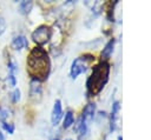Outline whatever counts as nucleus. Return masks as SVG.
Instances as JSON below:
<instances>
[{
    "mask_svg": "<svg viewBox=\"0 0 151 140\" xmlns=\"http://www.w3.org/2000/svg\"><path fill=\"white\" fill-rule=\"evenodd\" d=\"M53 140H59V139H53Z\"/></svg>",
    "mask_w": 151,
    "mask_h": 140,
    "instance_id": "19",
    "label": "nucleus"
},
{
    "mask_svg": "<svg viewBox=\"0 0 151 140\" xmlns=\"http://www.w3.org/2000/svg\"><path fill=\"white\" fill-rule=\"evenodd\" d=\"M5 29H6V21H5V19L0 15V35L5 32Z\"/></svg>",
    "mask_w": 151,
    "mask_h": 140,
    "instance_id": "13",
    "label": "nucleus"
},
{
    "mask_svg": "<svg viewBox=\"0 0 151 140\" xmlns=\"http://www.w3.org/2000/svg\"><path fill=\"white\" fill-rule=\"evenodd\" d=\"M32 7H33V2L32 1H21L20 5H19V11L22 14H27V13L31 12Z\"/></svg>",
    "mask_w": 151,
    "mask_h": 140,
    "instance_id": "10",
    "label": "nucleus"
},
{
    "mask_svg": "<svg viewBox=\"0 0 151 140\" xmlns=\"http://www.w3.org/2000/svg\"><path fill=\"white\" fill-rule=\"evenodd\" d=\"M94 111H96V106L94 104H88L86 105V107L84 108L83 111V115H81V121L86 122V124H90L91 120L93 119V115H94Z\"/></svg>",
    "mask_w": 151,
    "mask_h": 140,
    "instance_id": "6",
    "label": "nucleus"
},
{
    "mask_svg": "<svg viewBox=\"0 0 151 140\" xmlns=\"http://www.w3.org/2000/svg\"><path fill=\"white\" fill-rule=\"evenodd\" d=\"M63 116V108H61V102L60 100H55L54 102V106H53V109H52V115H51V120H52V124L55 126L58 125V122L60 121Z\"/></svg>",
    "mask_w": 151,
    "mask_h": 140,
    "instance_id": "5",
    "label": "nucleus"
},
{
    "mask_svg": "<svg viewBox=\"0 0 151 140\" xmlns=\"http://www.w3.org/2000/svg\"><path fill=\"white\" fill-rule=\"evenodd\" d=\"M118 140H123V139H122V136H119V138H118Z\"/></svg>",
    "mask_w": 151,
    "mask_h": 140,
    "instance_id": "18",
    "label": "nucleus"
},
{
    "mask_svg": "<svg viewBox=\"0 0 151 140\" xmlns=\"http://www.w3.org/2000/svg\"><path fill=\"white\" fill-rule=\"evenodd\" d=\"M74 121V118H73V113L71 111H67L66 114H65V119H64V124H63V127L64 128H68Z\"/></svg>",
    "mask_w": 151,
    "mask_h": 140,
    "instance_id": "12",
    "label": "nucleus"
},
{
    "mask_svg": "<svg viewBox=\"0 0 151 140\" xmlns=\"http://www.w3.org/2000/svg\"><path fill=\"white\" fill-rule=\"evenodd\" d=\"M7 116H8V112H7L6 109H1V111H0V120L4 121Z\"/></svg>",
    "mask_w": 151,
    "mask_h": 140,
    "instance_id": "16",
    "label": "nucleus"
},
{
    "mask_svg": "<svg viewBox=\"0 0 151 140\" xmlns=\"http://www.w3.org/2000/svg\"><path fill=\"white\" fill-rule=\"evenodd\" d=\"M118 112H119V102L116 101L112 106V115H111V129H114V122L118 116Z\"/></svg>",
    "mask_w": 151,
    "mask_h": 140,
    "instance_id": "11",
    "label": "nucleus"
},
{
    "mask_svg": "<svg viewBox=\"0 0 151 140\" xmlns=\"http://www.w3.org/2000/svg\"><path fill=\"white\" fill-rule=\"evenodd\" d=\"M28 42H27V39L24 36V35H19V36H15L12 41V47L14 49H22L25 47H27Z\"/></svg>",
    "mask_w": 151,
    "mask_h": 140,
    "instance_id": "7",
    "label": "nucleus"
},
{
    "mask_svg": "<svg viewBox=\"0 0 151 140\" xmlns=\"http://www.w3.org/2000/svg\"><path fill=\"white\" fill-rule=\"evenodd\" d=\"M4 128H5L8 133H11V134L14 132V126H13L12 124H8V125H7L6 122H4Z\"/></svg>",
    "mask_w": 151,
    "mask_h": 140,
    "instance_id": "14",
    "label": "nucleus"
},
{
    "mask_svg": "<svg viewBox=\"0 0 151 140\" xmlns=\"http://www.w3.org/2000/svg\"><path fill=\"white\" fill-rule=\"evenodd\" d=\"M93 61V56L92 55H81L79 58H77L73 62H72V66H71V71H70V74H71V78L72 79H76L79 74H81L83 72H85L88 67V65Z\"/></svg>",
    "mask_w": 151,
    "mask_h": 140,
    "instance_id": "3",
    "label": "nucleus"
},
{
    "mask_svg": "<svg viewBox=\"0 0 151 140\" xmlns=\"http://www.w3.org/2000/svg\"><path fill=\"white\" fill-rule=\"evenodd\" d=\"M29 94H31L32 96H33V95H40V94H41V86H40V81H39V80L32 79Z\"/></svg>",
    "mask_w": 151,
    "mask_h": 140,
    "instance_id": "9",
    "label": "nucleus"
},
{
    "mask_svg": "<svg viewBox=\"0 0 151 140\" xmlns=\"http://www.w3.org/2000/svg\"><path fill=\"white\" fill-rule=\"evenodd\" d=\"M113 46H114V39H112V40H110L106 45H105V47L103 48V52H101V58L103 59H109V56L112 54V52H113Z\"/></svg>",
    "mask_w": 151,
    "mask_h": 140,
    "instance_id": "8",
    "label": "nucleus"
},
{
    "mask_svg": "<svg viewBox=\"0 0 151 140\" xmlns=\"http://www.w3.org/2000/svg\"><path fill=\"white\" fill-rule=\"evenodd\" d=\"M0 140H5V138H4V134L0 132Z\"/></svg>",
    "mask_w": 151,
    "mask_h": 140,
    "instance_id": "17",
    "label": "nucleus"
},
{
    "mask_svg": "<svg viewBox=\"0 0 151 140\" xmlns=\"http://www.w3.org/2000/svg\"><path fill=\"white\" fill-rule=\"evenodd\" d=\"M51 62L48 54L41 47H34L27 58V69L29 75L35 80H44L50 73Z\"/></svg>",
    "mask_w": 151,
    "mask_h": 140,
    "instance_id": "1",
    "label": "nucleus"
},
{
    "mask_svg": "<svg viewBox=\"0 0 151 140\" xmlns=\"http://www.w3.org/2000/svg\"><path fill=\"white\" fill-rule=\"evenodd\" d=\"M19 99H20V91L15 89L14 93H13V101L17 102V101H19Z\"/></svg>",
    "mask_w": 151,
    "mask_h": 140,
    "instance_id": "15",
    "label": "nucleus"
},
{
    "mask_svg": "<svg viewBox=\"0 0 151 140\" xmlns=\"http://www.w3.org/2000/svg\"><path fill=\"white\" fill-rule=\"evenodd\" d=\"M67 140H71V139H67Z\"/></svg>",
    "mask_w": 151,
    "mask_h": 140,
    "instance_id": "20",
    "label": "nucleus"
},
{
    "mask_svg": "<svg viewBox=\"0 0 151 140\" xmlns=\"http://www.w3.org/2000/svg\"><path fill=\"white\" fill-rule=\"evenodd\" d=\"M51 34H52L51 28H50L48 26H46V25H41V26H39V27L32 33V39H33V41H34L35 44H38V45H44V44H46V42L50 40Z\"/></svg>",
    "mask_w": 151,
    "mask_h": 140,
    "instance_id": "4",
    "label": "nucleus"
},
{
    "mask_svg": "<svg viewBox=\"0 0 151 140\" xmlns=\"http://www.w3.org/2000/svg\"><path fill=\"white\" fill-rule=\"evenodd\" d=\"M109 73H110V65L107 61H101L93 67L92 74L86 82L88 94L96 95L103 89V87L109 80Z\"/></svg>",
    "mask_w": 151,
    "mask_h": 140,
    "instance_id": "2",
    "label": "nucleus"
}]
</instances>
